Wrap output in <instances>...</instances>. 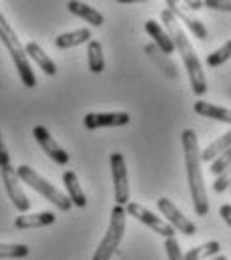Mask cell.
<instances>
[{"mask_svg": "<svg viewBox=\"0 0 231 260\" xmlns=\"http://www.w3.org/2000/svg\"><path fill=\"white\" fill-rule=\"evenodd\" d=\"M161 20L165 22V28H167V35L171 37L175 45V51H179L181 59H183V65L187 69V75H189V83H191V89L195 95H205L207 93V79H205V71H203V65L191 45V41L187 39L185 30L181 28L179 20L175 18L173 14L165 8L161 12Z\"/></svg>", "mask_w": 231, "mask_h": 260, "instance_id": "cell-1", "label": "cell"}, {"mask_svg": "<svg viewBox=\"0 0 231 260\" xmlns=\"http://www.w3.org/2000/svg\"><path fill=\"white\" fill-rule=\"evenodd\" d=\"M183 141V153H185V168H187V184L193 200V210L197 216H207L209 212V200L203 182L201 172V149H199V137L193 129H185L181 133Z\"/></svg>", "mask_w": 231, "mask_h": 260, "instance_id": "cell-2", "label": "cell"}, {"mask_svg": "<svg viewBox=\"0 0 231 260\" xmlns=\"http://www.w3.org/2000/svg\"><path fill=\"white\" fill-rule=\"evenodd\" d=\"M0 41H2V45L6 47V51L10 53L12 63H14L16 71H18V77H20L22 85H24L26 89L36 87V77H34V71H32L30 63H28L26 51H24L20 39L16 37L14 28H12L10 22L6 20V16L2 14V10H0Z\"/></svg>", "mask_w": 231, "mask_h": 260, "instance_id": "cell-3", "label": "cell"}, {"mask_svg": "<svg viewBox=\"0 0 231 260\" xmlns=\"http://www.w3.org/2000/svg\"><path fill=\"white\" fill-rule=\"evenodd\" d=\"M16 176H18V180L20 182H24L26 186H30L34 192H38V194L43 196V198H47L51 204H55L60 212H68L70 208H72V202L68 200V196L62 194L58 188H55L47 178H43L38 172H34L30 166H20L18 170H16Z\"/></svg>", "mask_w": 231, "mask_h": 260, "instance_id": "cell-4", "label": "cell"}, {"mask_svg": "<svg viewBox=\"0 0 231 260\" xmlns=\"http://www.w3.org/2000/svg\"><path fill=\"white\" fill-rule=\"evenodd\" d=\"M125 226H127V210L125 206H117L111 210V220H109V228L107 234L103 236L99 248L95 250L93 260H111L113 254L119 250L123 234H125Z\"/></svg>", "mask_w": 231, "mask_h": 260, "instance_id": "cell-5", "label": "cell"}, {"mask_svg": "<svg viewBox=\"0 0 231 260\" xmlns=\"http://www.w3.org/2000/svg\"><path fill=\"white\" fill-rule=\"evenodd\" d=\"M125 210H127V216H133L135 220L143 222V224L149 226L153 232L165 236V240H167V238H175L173 226L167 224V220H161L159 216H155V214H153L149 208H145L143 204H139V202H129V204L125 206Z\"/></svg>", "mask_w": 231, "mask_h": 260, "instance_id": "cell-6", "label": "cell"}, {"mask_svg": "<svg viewBox=\"0 0 231 260\" xmlns=\"http://www.w3.org/2000/svg\"><path fill=\"white\" fill-rule=\"evenodd\" d=\"M0 176H2V184H4V190L10 198L12 206L20 212V214H26L30 210V200L24 192L18 176H16V170L12 166H6V168H0Z\"/></svg>", "mask_w": 231, "mask_h": 260, "instance_id": "cell-7", "label": "cell"}, {"mask_svg": "<svg viewBox=\"0 0 231 260\" xmlns=\"http://www.w3.org/2000/svg\"><path fill=\"white\" fill-rule=\"evenodd\" d=\"M111 174H113V186H115V202L117 206L129 204V174H127V159L123 153H111Z\"/></svg>", "mask_w": 231, "mask_h": 260, "instance_id": "cell-8", "label": "cell"}, {"mask_svg": "<svg viewBox=\"0 0 231 260\" xmlns=\"http://www.w3.org/2000/svg\"><path fill=\"white\" fill-rule=\"evenodd\" d=\"M157 208L167 218V224H171L175 230L183 232L185 236H195L197 234V226L191 220H187V216L181 214V210L175 206L169 198H159L157 200Z\"/></svg>", "mask_w": 231, "mask_h": 260, "instance_id": "cell-9", "label": "cell"}, {"mask_svg": "<svg viewBox=\"0 0 231 260\" xmlns=\"http://www.w3.org/2000/svg\"><path fill=\"white\" fill-rule=\"evenodd\" d=\"M32 135H34V139L38 141V145L43 147V151H45L53 161H57L58 166H66V164H68V153L55 141V137L51 135V131L47 129L45 125H36V127L32 129Z\"/></svg>", "mask_w": 231, "mask_h": 260, "instance_id": "cell-10", "label": "cell"}, {"mask_svg": "<svg viewBox=\"0 0 231 260\" xmlns=\"http://www.w3.org/2000/svg\"><path fill=\"white\" fill-rule=\"evenodd\" d=\"M131 123V115L127 111L115 113H87L85 115V127L87 129H101V127H125Z\"/></svg>", "mask_w": 231, "mask_h": 260, "instance_id": "cell-11", "label": "cell"}, {"mask_svg": "<svg viewBox=\"0 0 231 260\" xmlns=\"http://www.w3.org/2000/svg\"><path fill=\"white\" fill-rule=\"evenodd\" d=\"M165 6H167V10L173 14L177 20H181L199 41H207V37H209V32H207V28H205V24L199 20V18H195V16H189L187 14V10H183L181 6H179V2H175V0H167L165 2Z\"/></svg>", "mask_w": 231, "mask_h": 260, "instance_id": "cell-12", "label": "cell"}, {"mask_svg": "<svg viewBox=\"0 0 231 260\" xmlns=\"http://www.w3.org/2000/svg\"><path fill=\"white\" fill-rule=\"evenodd\" d=\"M57 222L55 212H34V214H20L14 220L16 230H32V228H45Z\"/></svg>", "mask_w": 231, "mask_h": 260, "instance_id": "cell-13", "label": "cell"}, {"mask_svg": "<svg viewBox=\"0 0 231 260\" xmlns=\"http://www.w3.org/2000/svg\"><path fill=\"white\" fill-rule=\"evenodd\" d=\"M145 30L149 32V37L153 39V45L163 53V55H173L175 53V45L171 41V37L167 35V30H163V26L155 20H147L145 22Z\"/></svg>", "mask_w": 231, "mask_h": 260, "instance_id": "cell-14", "label": "cell"}, {"mask_svg": "<svg viewBox=\"0 0 231 260\" xmlns=\"http://www.w3.org/2000/svg\"><path fill=\"white\" fill-rule=\"evenodd\" d=\"M66 8H68V12H70V14H74V16H79V18H83V20H85V22H89L91 26H103V22H105V16H103L97 8H93L91 4H87V2L70 0V2L66 4Z\"/></svg>", "mask_w": 231, "mask_h": 260, "instance_id": "cell-15", "label": "cell"}, {"mask_svg": "<svg viewBox=\"0 0 231 260\" xmlns=\"http://www.w3.org/2000/svg\"><path fill=\"white\" fill-rule=\"evenodd\" d=\"M193 109H195L197 115H203L207 119H213V121H219V123H231V109H227V107H219L215 103L199 99V101H195Z\"/></svg>", "mask_w": 231, "mask_h": 260, "instance_id": "cell-16", "label": "cell"}, {"mask_svg": "<svg viewBox=\"0 0 231 260\" xmlns=\"http://www.w3.org/2000/svg\"><path fill=\"white\" fill-rule=\"evenodd\" d=\"M24 51H26V57H30L36 65L41 67L43 71H45V75H49V77H55L57 75V63L43 51V47L38 45V43H34V41H30V43H26V47H24Z\"/></svg>", "mask_w": 231, "mask_h": 260, "instance_id": "cell-17", "label": "cell"}, {"mask_svg": "<svg viewBox=\"0 0 231 260\" xmlns=\"http://www.w3.org/2000/svg\"><path fill=\"white\" fill-rule=\"evenodd\" d=\"M62 184L66 188V196L72 202V206H76V208H85L87 206L89 200H87V196H85L81 184H79V178H76V174L72 170H68V172L62 174Z\"/></svg>", "mask_w": 231, "mask_h": 260, "instance_id": "cell-18", "label": "cell"}, {"mask_svg": "<svg viewBox=\"0 0 231 260\" xmlns=\"http://www.w3.org/2000/svg\"><path fill=\"white\" fill-rule=\"evenodd\" d=\"M91 41H93L91 28H76L72 32L58 35L55 39V47L57 49H70V47H79V45H85V43H91Z\"/></svg>", "mask_w": 231, "mask_h": 260, "instance_id": "cell-19", "label": "cell"}, {"mask_svg": "<svg viewBox=\"0 0 231 260\" xmlns=\"http://www.w3.org/2000/svg\"><path fill=\"white\" fill-rule=\"evenodd\" d=\"M231 149V129L225 131L223 135H219L215 141H211L203 151H201V161H213L217 155H221L223 151Z\"/></svg>", "mask_w": 231, "mask_h": 260, "instance_id": "cell-20", "label": "cell"}, {"mask_svg": "<svg viewBox=\"0 0 231 260\" xmlns=\"http://www.w3.org/2000/svg\"><path fill=\"white\" fill-rule=\"evenodd\" d=\"M87 63L91 73L99 75L105 71V57H103V45L99 41H91L87 43Z\"/></svg>", "mask_w": 231, "mask_h": 260, "instance_id": "cell-21", "label": "cell"}, {"mask_svg": "<svg viewBox=\"0 0 231 260\" xmlns=\"http://www.w3.org/2000/svg\"><path fill=\"white\" fill-rule=\"evenodd\" d=\"M221 250V244L217 240H211V242H205L201 246H195L191 248L187 254H183V260H207L217 256Z\"/></svg>", "mask_w": 231, "mask_h": 260, "instance_id": "cell-22", "label": "cell"}, {"mask_svg": "<svg viewBox=\"0 0 231 260\" xmlns=\"http://www.w3.org/2000/svg\"><path fill=\"white\" fill-rule=\"evenodd\" d=\"M145 53L149 55V59H151V61H155V65L161 67V71H165V75H167V77L177 79V67L173 65V61H169V57H167V55H163L155 45H147V47H145Z\"/></svg>", "mask_w": 231, "mask_h": 260, "instance_id": "cell-23", "label": "cell"}, {"mask_svg": "<svg viewBox=\"0 0 231 260\" xmlns=\"http://www.w3.org/2000/svg\"><path fill=\"white\" fill-rule=\"evenodd\" d=\"M28 246L26 244H2L0 242V258H24L28 256Z\"/></svg>", "mask_w": 231, "mask_h": 260, "instance_id": "cell-24", "label": "cell"}, {"mask_svg": "<svg viewBox=\"0 0 231 260\" xmlns=\"http://www.w3.org/2000/svg\"><path fill=\"white\" fill-rule=\"evenodd\" d=\"M231 59V41H227L221 49H217V51H213L211 55H207V67H219L223 65V63H227Z\"/></svg>", "mask_w": 231, "mask_h": 260, "instance_id": "cell-25", "label": "cell"}, {"mask_svg": "<svg viewBox=\"0 0 231 260\" xmlns=\"http://www.w3.org/2000/svg\"><path fill=\"white\" fill-rule=\"evenodd\" d=\"M229 166H231V149H227V151H223L221 155H217V157L211 161V168H209V170H211V174L217 178V176H221Z\"/></svg>", "mask_w": 231, "mask_h": 260, "instance_id": "cell-26", "label": "cell"}, {"mask_svg": "<svg viewBox=\"0 0 231 260\" xmlns=\"http://www.w3.org/2000/svg\"><path fill=\"white\" fill-rule=\"evenodd\" d=\"M227 188H231V166L221 174V176H217L215 178V182H213V190L217 192V194H221V192H225Z\"/></svg>", "mask_w": 231, "mask_h": 260, "instance_id": "cell-27", "label": "cell"}, {"mask_svg": "<svg viewBox=\"0 0 231 260\" xmlns=\"http://www.w3.org/2000/svg\"><path fill=\"white\" fill-rule=\"evenodd\" d=\"M165 250H167V258L169 260H183L181 246L177 242V238H167L165 240Z\"/></svg>", "mask_w": 231, "mask_h": 260, "instance_id": "cell-28", "label": "cell"}, {"mask_svg": "<svg viewBox=\"0 0 231 260\" xmlns=\"http://www.w3.org/2000/svg\"><path fill=\"white\" fill-rule=\"evenodd\" d=\"M10 166V153L4 145V139H2V133H0V168H6Z\"/></svg>", "mask_w": 231, "mask_h": 260, "instance_id": "cell-29", "label": "cell"}, {"mask_svg": "<svg viewBox=\"0 0 231 260\" xmlns=\"http://www.w3.org/2000/svg\"><path fill=\"white\" fill-rule=\"evenodd\" d=\"M219 216L225 220V224L231 228V204H223V206L219 208Z\"/></svg>", "mask_w": 231, "mask_h": 260, "instance_id": "cell-30", "label": "cell"}, {"mask_svg": "<svg viewBox=\"0 0 231 260\" xmlns=\"http://www.w3.org/2000/svg\"><path fill=\"white\" fill-rule=\"evenodd\" d=\"M185 6H187L189 10H201V8H203V0H187Z\"/></svg>", "mask_w": 231, "mask_h": 260, "instance_id": "cell-31", "label": "cell"}, {"mask_svg": "<svg viewBox=\"0 0 231 260\" xmlns=\"http://www.w3.org/2000/svg\"><path fill=\"white\" fill-rule=\"evenodd\" d=\"M207 260H227V256H223V254H217V256H213V258H207Z\"/></svg>", "mask_w": 231, "mask_h": 260, "instance_id": "cell-32", "label": "cell"}, {"mask_svg": "<svg viewBox=\"0 0 231 260\" xmlns=\"http://www.w3.org/2000/svg\"><path fill=\"white\" fill-rule=\"evenodd\" d=\"M229 190H231V188H229Z\"/></svg>", "mask_w": 231, "mask_h": 260, "instance_id": "cell-33", "label": "cell"}]
</instances>
